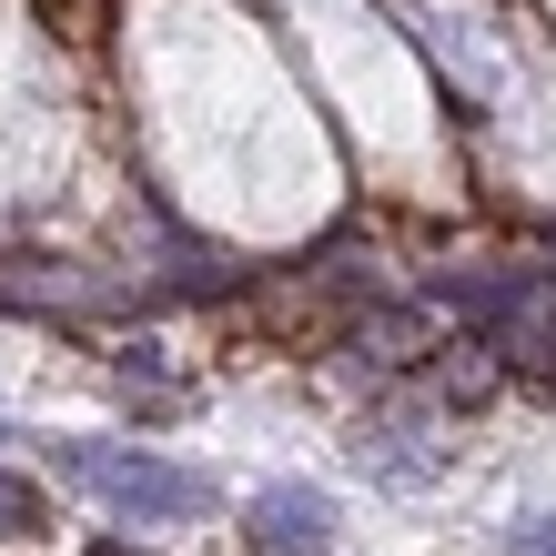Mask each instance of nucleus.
<instances>
[{
	"instance_id": "20e7f679",
	"label": "nucleus",
	"mask_w": 556,
	"mask_h": 556,
	"mask_svg": "<svg viewBox=\"0 0 556 556\" xmlns=\"http://www.w3.org/2000/svg\"><path fill=\"white\" fill-rule=\"evenodd\" d=\"M41 527H51V496H41L30 476L0 466V536H41Z\"/></svg>"
},
{
	"instance_id": "f257e3e1",
	"label": "nucleus",
	"mask_w": 556,
	"mask_h": 556,
	"mask_svg": "<svg viewBox=\"0 0 556 556\" xmlns=\"http://www.w3.org/2000/svg\"><path fill=\"white\" fill-rule=\"evenodd\" d=\"M61 476H81L91 496H112L122 516H203V506H213V485L192 476V466H162V455H142V445H102V435L61 445Z\"/></svg>"
},
{
	"instance_id": "f03ea898",
	"label": "nucleus",
	"mask_w": 556,
	"mask_h": 556,
	"mask_svg": "<svg viewBox=\"0 0 556 556\" xmlns=\"http://www.w3.org/2000/svg\"><path fill=\"white\" fill-rule=\"evenodd\" d=\"M466 314L496 334V354H516V365H556V304L546 293H466Z\"/></svg>"
},
{
	"instance_id": "7ed1b4c3",
	"label": "nucleus",
	"mask_w": 556,
	"mask_h": 556,
	"mask_svg": "<svg viewBox=\"0 0 556 556\" xmlns=\"http://www.w3.org/2000/svg\"><path fill=\"white\" fill-rule=\"evenodd\" d=\"M253 536H264L274 556H314L324 536H334V506H324L314 485H274V496H253Z\"/></svg>"
},
{
	"instance_id": "39448f33",
	"label": "nucleus",
	"mask_w": 556,
	"mask_h": 556,
	"mask_svg": "<svg viewBox=\"0 0 556 556\" xmlns=\"http://www.w3.org/2000/svg\"><path fill=\"white\" fill-rule=\"evenodd\" d=\"M91 556H142V546H122V536H102V546H91Z\"/></svg>"
}]
</instances>
